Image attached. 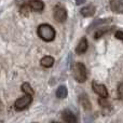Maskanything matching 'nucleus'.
I'll return each mask as SVG.
<instances>
[{"instance_id":"f257e3e1","label":"nucleus","mask_w":123,"mask_h":123,"mask_svg":"<svg viewBox=\"0 0 123 123\" xmlns=\"http://www.w3.org/2000/svg\"><path fill=\"white\" fill-rule=\"evenodd\" d=\"M38 35L42 40L52 41L55 38V30L51 25L48 24H41L38 27Z\"/></svg>"},{"instance_id":"f03ea898","label":"nucleus","mask_w":123,"mask_h":123,"mask_svg":"<svg viewBox=\"0 0 123 123\" xmlns=\"http://www.w3.org/2000/svg\"><path fill=\"white\" fill-rule=\"evenodd\" d=\"M72 70H74V77L78 82H84L87 78V71L85 66L80 62H77L74 66H72Z\"/></svg>"},{"instance_id":"7ed1b4c3","label":"nucleus","mask_w":123,"mask_h":123,"mask_svg":"<svg viewBox=\"0 0 123 123\" xmlns=\"http://www.w3.org/2000/svg\"><path fill=\"white\" fill-rule=\"evenodd\" d=\"M31 102H32V97L30 95L26 94V96H24V97H22V98H18V99L15 102V104H14L15 109H16V110H23L26 107L29 106Z\"/></svg>"},{"instance_id":"20e7f679","label":"nucleus","mask_w":123,"mask_h":123,"mask_svg":"<svg viewBox=\"0 0 123 123\" xmlns=\"http://www.w3.org/2000/svg\"><path fill=\"white\" fill-rule=\"evenodd\" d=\"M66 16H67V13H66V10L62 6H55L54 8V18L56 19L60 23H63L66 19Z\"/></svg>"},{"instance_id":"39448f33","label":"nucleus","mask_w":123,"mask_h":123,"mask_svg":"<svg viewBox=\"0 0 123 123\" xmlns=\"http://www.w3.org/2000/svg\"><path fill=\"white\" fill-rule=\"evenodd\" d=\"M93 90L97 95H99L100 97H107L108 96V91H107L106 86L104 84H99V83L93 82Z\"/></svg>"},{"instance_id":"423d86ee","label":"nucleus","mask_w":123,"mask_h":123,"mask_svg":"<svg viewBox=\"0 0 123 123\" xmlns=\"http://www.w3.org/2000/svg\"><path fill=\"white\" fill-rule=\"evenodd\" d=\"M110 8L116 13H123V0H110Z\"/></svg>"},{"instance_id":"0eeeda50","label":"nucleus","mask_w":123,"mask_h":123,"mask_svg":"<svg viewBox=\"0 0 123 123\" xmlns=\"http://www.w3.org/2000/svg\"><path fill=\"white\" fill-rule=\"evenodd\" d=\"M28 6H30L31 10L36 11V12H41V11L44 9V4H43V2L40 1V0H30Z\"/></svg>"},{"instance_id":"6e6552de","label":"nucleus","mask_w":123,"mask_h":123,"mask_svg":"<svg viewBox=\"0 0 123 123\" xmlns=\"http://www.w3.org/2000/svg\"><path fill=\"white\" fill-rule=\"evenodd\" d=\"M86 50H87V41L85 38H82L80 40V42H79V44L77 45L76 52H77V54H82V53H84Z\"/></svg>"},{"instance_id":"1a4fd4ad","label":"nucleus","mask_w":123,"mask_h":123,"mask_svg":"<svg viewBox=\"0 0 123 123\" xmlns=\"http://www.w3.org/2000/svg\"><path fill=\"white\" fill-rule=\"evenodd\" d=\"M63 120H64L65 122H68V123L77 122L76 116H74L72 112H70L69 110H65V111L63 112Z\"/></svg>"},{"instance_id":"9d476101","label":"nucleus","mask_w":123,"mask_h":123,"mask_svg":"<svg viewBox=\"0 0 123 123\" xmlns=\"http://www.w3.org/2000/svg\"><path fill=\"white\" fill-rule=\"evenodd\" d=\"M79 102H80V104L82 105V107L85 109V110H90V109H91L92 105L89 100V97H87L85 94L80 95V97H79Z\"/></svg>"},{"instance_id":"9b49d317","label":"nucleus","mask_w":123,"mask_h":123,"mask_svg":"<svg viewBox=\"0 0 123 123\" xmlns=\"http://www.w3.org/2000/svg\"><path fill=\"white\" fill-rule=\"evenodd\" d=\"M94 13H95V8H94V6H85V8L81 9V14L85 17L92 16V15H94Z\"/></svg>"},{"instance_id":"f8f14e48","label":"nucleus","mask_w":123,"mask_h":123,"mask_svg":"<svg viewBox=\"0 0 123 123\" xmlns=\"http://www.w3.org/2000/svg\"><path fill=\"white\" fill-rule=\"evenodd\" d=\"M109 22H111V18H103V19H95V21L93 22V23L90 25L89 27V31L90 30H92L94 27H96V26L98 25H102V24H106V23H109Z\"/></svg>"},{"instance_id":"ddd939ff","label":"nucleus","mask_w":123,"mask_h":123,"mask_svg":"<svg viewBox=\"0 0 123 123\" xmlns=\"http://www.w3.org/2000/svg\"><path fill=\"white\" fill-rule=\"evenodd\" d=\"M40 64L43 66V67H51L54 64V58L51 57V56H44V57L41 60Z\"/></svg>"},{"instance_id":"4468645a","label":"nucleus","mask_w":123,"mask_h":123,"mask_svg":"<svg viewBox=\"0 0 123 123\" xmlns=\"http://www.w3.org/2000/svg\"><path fill=\"white\" fill-rule=\"evenodd\" d=\"M67 94H68L67 87H66L65 85H61L57 89V91H56V96H57L58 98H65L66 96H67Z\"/></svg>"},{"instance_id":"2eb2a0df","label":"nucleus","mask_w":123,"mask_h":123,"mask_svg":"<svg viewBox=\"0 0 123 123\" xmlns=\"http://www.w3.org/2000/svg\"><path fill=\"white\" fill-rule=\"evenodd\" d=\"M22 90H23V92L25 94H27V95H30L32 96L34 95V90H32V87L30 86V84H28V83H23L22 84Z\"/></svg>"},{"instance_id":"dca6fc26","label":"nucleus","mask_w":123,"mask_h":123,"mask_svg":"<svg viewBox=\"0 0 123 123\" xmlns=\"http://www.w3.org/2000/svg\"><path fill=\"white\" fill-rule=\"evenodd\" d=\"M111 29H112V28H102V29H99L98 31H96V32H95V39L100 38V37H102L103 35L106 34V32H108V31H110Z\"/></svg>"},{"instance_id":"f3484780","label":"nucleus","mask_w":123,"mask_h":123,"mask_svg":"<svg viewBox=\"0 0 123 123\" xmlns=\"http://www.w3.org/2000/svg\"><path fill=\"white\" fill-rule=\"evenodd\" d=\"M29 12H30V6H28V4H23V6H21V14L25 15V16H28Z\"/></svg>"},{"instance_id":"a211bd4d","label":"nucleus","mask_w":123,"mask_h":123,"mask_svg":"<svg viewBox=\"0 0 123 123\" xmlns=\"http://www.w3.org/2000/svg\"><path fill=\"white\" fill-rule=\"evenodd\" d=\"M98 103H99V105L103 108H110V104H109L108 100L106 99V97H100L99 99H98Z\"/></svg>"},{"instance_id":"6ab92c4d","label":"nucleus","mask_w":123,"mask_h":123,"mask_svg":"<svg viewBox=\"0 0 123 123\" xmlns=\"http://www.w3.org/2000/svg\"><path fill=\"white\" fill-rule=\"evenodd\" d=\"M118 94H119V97L123 100V83H120L119 87H118Z\"/></svg>"},{"instance_id":"aec40b11","label":"nucleus","mask_w":123,"mask_h":123,"mask_svg":"<svg viewBox=\"0 0 123 123\" xmlns=\"http://www.w3.org/2000/svg\"><path fill=\"white\" fill-rule=\"evenodd\" d=\"M116 38L120 39V40L123 41V31H117L116 32Z\"/></svg>"},{"instance_id":"412c9836","label":"nucleus","mask_w":123,"mask_h":123,"mask_svg":"<svg viewBox=\"0 0 123 123\" xmlns=\"http://www.w3.org/2000/svg\"><path fill=\"white\" fill-rule=\"evenodd\" d=\"M85 1H86V0H76V3L77 4H82V3H84Z\"/></svg>"},{"instance_id":"4be33fe9","label":"nucleus","mask_w":123,"mask_h":123,"mask_svg":"<svg viewBox=\"0 0 123 123\" xmlns=\"http://www.w3.org/2000/svg\"><path fill=\"white\" fill-rule=\"evenodd\" d=\"M1 110H2V103L0 102V111H1Z\"/></svg>"}]
</instances>
